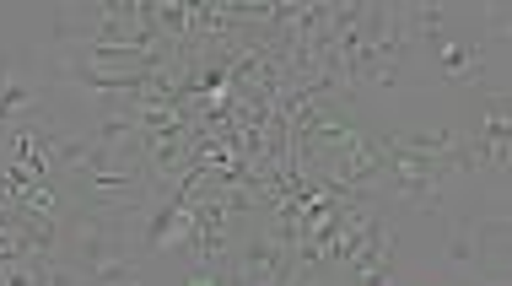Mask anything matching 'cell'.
<instances>
[{
	"mask_svg": "<svg viewBox=\"0 0 512 286\" xmlns=\"http://www.w3.org/2000/svg\"><path fill=\"white\" fill-rule=\"evenodd\" d=\"M146 211H98V206H71L60 216V254L54 260L71 270H98L114 260H135V227Z\"/></svg>",
	"mask_w": 512,
	"mask_h": 286,
	"instance_id": "obj_1",
	"label": "cell"
},
{
	"mask_svg": "<svg viewBox=\"0 0 512 286\" xmlns=\"http://www.w3.org/2000/svg\"><path fill=\"white\" fill-rule=\"evenodd\" d=\"M432 60V81L442 87H469V92H507L502 76V44L491 33H453L442 38L437 49H426Z\"/></svg>",
	"mask_w": 512,
	"mask_h": 286,
	"instance_id": "obj_2",
	"label": "cell"
},
{
	"mask_svg": "<svg viewBox=\"0 0 512 286\" xmlns=\"http://www.w3.org/2000/svg\"><path fill=\"white\" fill-rule=\"evenodd\" d=\"M189 233H195V200H151L135 227V254H168L173 243L184 249Z\"/></svg>",
	"mask_w": 512,
	"mask_h": 286,
	"instance_id": "obj_3",
	"label": "cell"
},
{
	"mask_svg": "<svg viewBox=\"0 0 512 286\" xmlns=\"http://www.w3.org/2000/svg\"><path fill=\"white\" fill-rule=\"evenodd\" d=\"M383 135V130H378ZM383 141H389V146H399V152H415V157H453V152H459V141H464V130H448V125H442V130H394V135H383Z\"/></svg>",
	"mask_w": 512,
	"mask_h": 286,
	"instance_id": "obj_4",
	"label": "cell"
},
{
	"mask_svg": "<svg viewBox=\"0 0 512 286\" xmlns=\"http://www.w3.org/2000/svg\"><path fill=\"white\" fill-rule=\"evenodd\" d=\"M442 260H448L453 270H469V276H486V254H480L475 216H469V222H453V233H448V249H442Z\"/></svg>",
	"mask_w": 512,
	"mask_h": 286,
	"instance_id": "obj_5",
	"label": "cell"
},
{
	"mask_svg": "<svg viewBox=\"0 0 512 286\" xmlns=\"http://www.w3.org/2000/svg\"><path fill=\"white\" fill-rule=\"evenodd\" d=\"M87 286H141V270H135V260H114V265H98L81 276Z\"/></svg>",
	"mask_w": 512,
	"mask_h": 286,
	"instance_id": "obj_6",
	"label": "cell"
},
{
	"mask_svg": "<svg viewBox=\"0 0 512 286\" xmlns=\"http://www.w3.org/2000/svg\"><path fill=\"white\" fill-rule=\"evenodd\" d=\"M22 65V54L17 49H0V92H6V81H11V71Z\"/></svg>",
	"mask_w": 512,
	"mask_h": 286,
	"instance_id": "obj_7",
	"label": "cell"
},
{
	"mask_svg": "<svg viewBox=\"0 0 512 286\" xmlns=\"http://www.w3.org/2000/svg\"><path fill=\"white\" fill-rule=\"evenodd\" d=\"M189 286H216V276L205 265H195V276H189Z\"/></svg>",
	"mask_w": 512,
	"mask_h": 286,
	"instance_id": "obj_8",
	"label": "cell"
}]
</instances>
